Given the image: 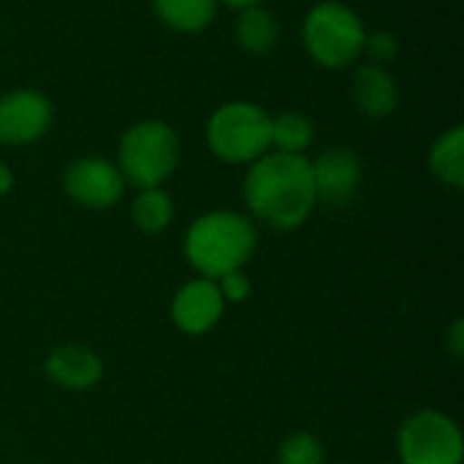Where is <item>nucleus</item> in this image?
<instances>
[{"mask_svg":"<svg viewBox=\"0 0 464 464\" xmlns=\"http://www.w3.org/2000/svg\"><path fill=\"white\" fill-rule=\"evenodd\" d=\"M242 196L247 209L277 231L299 228L318 204L307 155L266 152L250 163Z\"/></svg>","mask_w":464,"mask_h":464,"instance_id":"obj_1","label":"nucleus"},{"mask_svg":"<svg viewBox=\"0 0 464 464\" xmlns=\"http://www.w3.org/2000/svg\"><path fill=\"white\" fill-rule=\"evenodd\" d=\"M258 245L253 220L239 212L218 209L196 218L185 234V258L209 280H220L228 272L242 269Z\"/></svg>","mask_w":464,"mask_h":464,"instance_id":"obj_2","label":"nucleus"},{"mask_svg":"<svg viewBox=\"0 0 464 464\" xmlns=\"http://www.w3.org/2000/svg\"><path fill=\"white\" fill-rule=\"evenodd\" d=\"M302 41L307 54L332 71L353 65L364 54L367 30L362 16L337 0L315 3L302 24Z\"/></svg>","mask_w":464,"mask_h":464,"instance_id":"obj_3","label":"nucleus"},{"mask_svg":"<svg viewBox=\"0 0 464 464\" xmlns=\"http://www.w3.org/2000/svg\"><path fill=\"white\" fill-rule=\"evenodd\" d=\"M179 163V139L163 120H144L130 125L117 147V169L125 185L139 190L160 188Z\"/></svg>","mask_w":464,"mask_h":464,"instance_id":"obj_4","label":"nucleus"},{"mask_svg":"<svg viewBox=\"0 0 464 464\" xmlns=\"http://www.w3.org/2000/svg\"><path fill=\"white\" fill-rule=\"evenodd\" d=\"M207 144L226 163H253L272 147V117L258 103L228 101L209 117Z\"/></svg>","mask_w":464,"mask_h":464,"instance_id":"obj_5","label":"nucleus"},{"mask_svg":"<svg viewBox=\"0 0 464 464\" xmlns=\"http://www.w3.org/2000/svg\"><path fill=\"white\" fill-rule=\"evenodd\" d=\"M402 464H462L464 440L457 421L440 411H419L397 432Z\"/></svg>","mask_w":464,"mask_h":464,"instance_id":"obj_6","label":"nucleus"},{"mask_svg":"<svg viewBox=\"0 0 464 464\" xmlns=\"http://www.w3.org/2000/svg\"><path fill=\"white\" fill-rule=\"evenodd\" d=\"M63 188L71 201L87 209H109L122 198L125 179L106 158H79L63 174Z\"/></svg>","mask_w":464,"mask_h":464,"instance_id":"obj_7","label":"nucleus"},{"mask_svg":"<svg viewBox=\"0 0 464 464\" xmlns=\"http://www.w3.org/2000/svg\"><path fill=\"white\" fill-rule=\"evenodd\" d=\"M52 125V103L38 90L0 95V144L22 147L38 141Z\"/></svg>","mask_w":464,"mask_h":464,"instance_id":"obj_8","label":"nucleus"},{"mask_svg":"<svg viewBox=\"0 0 464 464\" xmlns=\"http://www.w3.org/2000/svg\"><path fill=\"white\" fill-rule=\"evenodd\" d=\"M310 163H313V182H315L318 201L332 204V207H343L353 201L364 179L362 158L353 150L329 147Z\"/></svg>","mask_w":464,"mask_h":464,"instance_id":"obj_9","label":"nucleus"},{"mask_svg":"<svg viewBox=\"0 0 464 464\" xmlns=\"http://www.w3.org/2000/svg\"><path fill=\"white\" fill-rule=\"evenodd\" d=\"M223 310H226V299L218 283L209 277H196L185 283L171 299V321L182 334L190 337L212 332L223 318Z\"/></svg>","mask_w":464,"mask_h":464,"instance_id":"obj_10","label":"nucleus"},{"mask_svg":"<svg viewBox=\"0 0 464 464\" xmlns=\"http://www.w3.org/2000/svg\"><path fill=\"white\" fill-rule=\"evenodd\" d=\"M44 372L52 383L68 389V392H84L101 383L103 378V362L95 351L82 345H63L54 348L46 362Z\"/></svg>","mask_w":464,"mask_h":464,"instance_id":"obj_11","label":"nucleus"},{"mask_svg":"<svg viewBox=\"0 0 464 464\" xmlns=\"http://www.w3.org/2000/svg\"><path fill=\"white\" fill-rule=\"evenodd\" d=\"M351 95H353V103H356V109L362 114H367L372 120H381V117H389L397 109L400 90H397V79L386 71V65L364 63L353 73Z\"/></svg>","mask_w":464,"mask_h":464,"instance_id":"obj_12","label":"nucleus"},{"mask_svg":"<svg viewBox=\"0 0 464 464\" xmlns=\"http://www.w3.org/2000/svg\"><path fill=\"white\" fill-rule=\"evenodd\" d=\"M234 35L242 49H247L253 54H266L280 41V22L264 5H247L237 16Z\"/></svg>","mask_w":464,"mask_h":464,"instance_id":"obj_13","label":"nucleus"},{"mask_svg":"<svg viewBox=\"0 0 464 464\" xmlns=\"http://www.w3.org/2000/svg\"><path fill=\"white\" fill-rule=\"evenodd\" d=\"M430 169L435 179L443 185L462 190L464 188V128L454 125L446 133L438 136V141L430 150Z\"/></svg>","mask_w":464,"mask_h":464,"instance_id":"obj_14","label":"nucleus"},{"mask_svg":"<svg viewBox=\"0 0 464 464\" xmlns=\"http://www.w3.org/2000/svg\"><path fill=\"white\" fill-rule=\"evenodd\" d=\"M152 11L177 33H198L212 24L218 0H152Z\"/></svg>","mask_w":464,"mask_h":464,"instance_id":"obj_15","label":"nucleus"},{"mask_svg":"<svg viewBox=\"0 0 464 464\" xmlns=\"http://www.w3.org/2000/svg\"><path fill=\"white\" fill-rule=\"evenodd\" d=\"M130 220L141 234H160L174 220V201L163 188H144L130 204Z\"/></svg>","mask_w":464,"mask_h":464,"instance_id":"obj_16","label":"nucleus"},{"mask_svg":"<svg viewBox=\"0 0 464 464\" xmlns=\"http://www.w3.org/2000/svg\"><path fill=\"white\" fill-rule=\"evenodd\" d=\"M315 139V125L302 111H280L272 117V147L285 155H304Z\"/></svg>","mask_w":464,"mask_h":464,"instance_id":"obj_17","label":"nucleus"},{"mask_svg":"<svg viewBox=\"0 0 464 464\" xmlns=\"http://www.w3.org/2000/svg\"><path fill=\"white\" fill-rule=\"evenodd\" d=\"M277 464H326V451L315 435L296 432L283 440Z\"/></svg>","mask_w":464,"mask_h":464,"instance_id":"obj_18","label":"nucleus"},{"mask_svg":"<svg viewBox=\"0 0 464 464\" xmlns=\"http://www.w3.org/2000/svg\"><path fill=\"white\" fill-rule=\"evenodd\" d=\"M364 52L370 54L372 63L378 65H386L397 57L400 52V41L394 38V33L389 30H378V33H367V41H364Z\"/></svg>","mask_w":464,"mask_h":464,"instance_id":"obj_19","label":"nucleus"},{"mask_svg":"<svg viewBox=\"0 0 464 464\" xmlns=\"http://www.w3.org/2000/svg\"><path fill=\"white\" fill-rule=\"evenodd\" d=\"M215 283H218V288H220V294H223L226 302L239 304V302H245V299L250 296V277H247L242 269L228 272V275H223V277L215 280Z\"/></svg>","mask_w":464,"mask_h":464,"instance_id":"obj_20","label":"nucleus"},{"mask_svg":"<svg viewBox=\"0 0 464 464\" xmlns=\"http://www.w3.org/2000/svg\"><path fill=\"white\" fill-rule=\"evenodd\" d=\"M446 348H449V353L457 359V362H462L464 356V321H454V326L449 329V334H446Z\"/></svg>","mask_w":464,"mask_h":464,"instance_id":"obj_21","label":"nucleus"},{"mask_svg":"<svg viewBox=\"0 0 464 464\" xmlns=\"http://www.w3.org/2000/svg\"><path fill=\"white\" fill-rule=\"evenodd\" d=\"M11 188H14V171L5 163H0V196H5Z\"/></svg>","mask_w":464,"mask_h":464,"instance_id":"obj_22","label":"nucleus"},{"mask_svg":"<svg viewBox=\"0 0 464 464\" xmlns=\"http://www.w3.org/2000/svg\"><path fill=\"white\" fill-rule=\"evenodd\" d=\"M218 3H226V5H231V8H247V5H261L264 0H218Z\"/></svg>","mask_w":464,"mask_h":464,"instance_id":"obj_23","label":"nucleus"}]
</instances>
